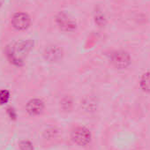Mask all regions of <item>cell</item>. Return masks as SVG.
I'll return each instance as SVG.
<instances>
[{
    "label": "cell",
    "mask_w": 150,
    "mask_h": 150,
    "mask_svg": "<svg viewBox=\"0 0 150 150\" xmlns=\"http://www.w3.org/2000/svg\"><path fill=\"white\" fill-rule=\"evenodd\" d=\"M9 92L6 90H2L0 91V104H5L8 102L9 100Z\"/></svg>",
    "instance_id": "cell-10"
},
{
    "label": "cell",
    "mask_w": 150,
    "mask_h": 150,
    "mask_svg": "<svg viewBox=\"0 0 150 150\" xmlns=\"http://www.w3.org/2000/svg\"><path fill=\"white\" fill-rule=\"evenodd\" d=\"M20 148L21 150H34L33 145L31 144V142L28 141V140H23L20 143Z\"/></svg>",
    "instance_id": "cell-11"
},
{
    "label": "cell",
    "mask_w": 150,
    "mask_h": 150,
    "mask_svg": "<svg viewBox=\"0 0 150 150\" xmlns=\"http://www.w3.org/2000/svg\"><path fill=\"white\" fill-rule=\"evenodd\" d=\"M139 86L143 91L150 93V71H147L142 75L139 81Z\"/></svg>",
    "instance_id": "cell-8"
},
{
    "label": "cell",
    "mask_w": 150,
    "mask_h": 150,
    "mask_svg": "<svg viewBox=\"0 0 150 150\" xmlns=\"http://www.w3.org/2000/svg\"><path fill=\"white\" fill-rule=\"evenodd\" d=\"M56 21L58 28L63 31L71 32L76 29V22L64 13H60L57 16Z\"/></svg>",
    "instance_id": "cell-4"
},
{
    "label": "cell",
    "mask_w": 150,
    "mask_h": 150,
    "mask_svg": "<svg viewBox=\"0 0 150 150\" xmlns=\"http://www.w3.org/2000/svg\"><path fill=\"white\" fill-rule=\"evenodd\" d=\"M31 24L30 17L24 13H15L12 18V25L17 30H26Z\"/></svg>",
    "instance_id": "cell-5"
},
{
    "label": "cell",
    "mask_w": 150,
    "mask_h": 150,
    "mask_svg": "<svg viewBox=\"0 0 150 150\" xmlns=\"http://www.w3.org/2000/svg\"><path fill=\"white\" fill-rule=\"evenodd\" d=\"M44 58L49 62H58L63 57V50L56 45H50L45 48L43 52Z\"/></svg>",
    "instance_id": "cell-6"
},
{
    "label": "cell",
    "mask_w": 150,
    "mask_h": 150,
    "mask_svg": "<svg viewBox=\"0 0 150 150\" xmlns=\"http://www.w3.org/2000/svg\"><path fill=\"white\" fill-rule=\"evenodd\" d=\"M72 141L79 146H87L91 141V133L85 127L78 126L74 128L71 134Z\"/></svg>",
    "instance_id": "cell-2"
},
{
    "label": "cell",
    "mask_w": 150,
    "mask_h": 150,
    "mask_svg": "<svg viewBox=\"0 0 150 150\" xmlns=\"http://www.w3.org/2000/svg\"><path fill=\"white\" fill-rule=\"evenodd\" d=\"M110 62L117 69H125L131 64L130 55L123 50L115 51L110 56Z\"/></svg>",
    "instance_id": "cell-3"
},
{
    "label": "cell",
    "mask_w": 150,
    "mask_h": 150,
    "mask_svg": "<svg viewBox=\"0 0 150 150\" xmlns=\"http://www.w3.org/2000/svg\"><path fill=\"white\" fill-rule=\"evenodd\" d=\"M60 108L64 111H70L72 108V100L69 96L64 97L60 101Z\"/></svg>",
    "instance_id": "cell-9"
},
{
    "label": "cell",
    "mask_w": 150,
    "mask_h": 150,
    "mask_svg": "<svg viewBox=\"0 0 150 150\" xmlns=\"http://www.w3.org/2000/svg\"><path fill=\"white\" fill-rule=\"evenodd\" d=\"M27 111L31 116H37L41 114L44 109V103L40 99H32L27 104Z\"/></svg>",
    "instance_id": "cell-7"
},
{
    "label": "cell",
    "mask_w": 150,
    "mask_h": 150,
    "mask_svg": "<svg viewBox=\"0 0 150 150\" xmlns=\"http://www.w3.org/2000/svg\"><path fill=\"white\" fill-rule=\"evenodd\" d=\"M31 46L32 44L29 42H21L16 43L14 46H13L10 52L8 53L11 61L17 65L21 64L23 62L24 57L29 52Z\"/></svg>",
    "instance_id": "cell-1"
},
{
    "label": "cell",
    "mask_w": 150,
    "mask_h": 150,
    "mask_svg": "<svg viewBox=\"0 0 150 150\" xmlns=\"http://www.w3.org/2000/svg\"><path fill=\"white\" fill-rule=\"evenodd\" d=\"M56 133H57V132L52 128V129H49V130L45 131L44 135H45V138L46 139H52V138L55 137V134Z\"/></svg>",
    "instance_id": "cell-12"
}]
</instances>
